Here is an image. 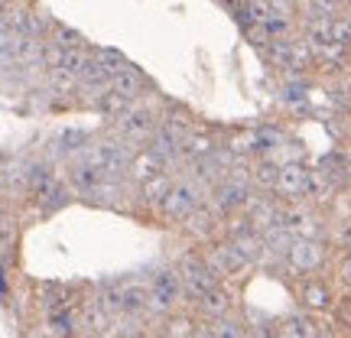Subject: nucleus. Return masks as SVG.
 <instances>
[{"mask_svg":"<svg viewBox=\"0 0 351 338\" xmlns=\"http://www.w3.org/2000/svg\"><path fill=\"white\" fill-rule=\"evenodd\" d=\"M182 274L176 263H166V267H156L150 274V283H147V313L153 315H169L176 313V306L182 300Z\"/></svg>","mask_w":351,"mask_h":338,"instance_id":"1","label":"nucleus"},{"mask_svg":"<svg viewBox=\"0 0 351 338\" xmlns=\"http://www.w3.org/2000/svg\"><path fill=\"white\" fill-rule=\"evenodd\" d=\"M208 195H212V205L221 212V218L244 212V205H247L251 195H254L251 169H244V166L234 163L231 169H228L225 179H218V182H215Z\"/></svg>","mask_w":351,"mask_h":338,"instance_id":"2","label":"nucleus"},{"mask_svg":"<svg viewBox=\"0 0 351 338\" xmlns=\"http://www.w3.org/2000/svg\"><path fill=\"white\" fill-rule=\"evenodd\" d=\"M212 189L205 186V182H199L195 176H179L173 182V189H169V195H166V202L160 205V215H163V221H169V225H182L186 221V215L195 208V205H202L205 202V195H208Z\"/></svg>","mask_w":351,"mask_h":338,"instance_id":"3","label":"nucleus"},{"mask_svg":"<svg viewBox=\"0 0 351 338\" xmlns=\"http://www.w3.org/2000/svg\"><path fill=\"white\" fill-rule=\"evenodd\" d=\"M114 134L121 140H127L130 147H143V143H150V137L156 134V127H160V111H153L150 104H143V101H134L130 108H127L117 121H114Z\"/></svg>","mask_w":351,"mask_h":338,"instance_id":"4","label":"nucleus"},{"mask_svg":"<svg viewBox=\"0 0 351 338\" xmlns=\"http://www.w3.org/2000/svg\"><path fill=\"white\" fill-rule=\"evenodd\" d=\"M88 153L98 160V166L111 176V179H127V166H130V156H134V147H130L127 140L111 134V137L95 140V143L88 147Z\"/></svg>","mask_w":351,"mask_h":338,"instance_id":"5","label":"nucleus"},{"mask_svg":"<svg viewBox=\"0 0 351 338\" xmlns=\"http://www.w3.org/2000/svg\"><path fill=\"white\" fill-rule=\"evenodd\" d=\"M176 267H179V274H182V287H186V293L192 296V300H199L202 293H208L212 287H218V274L208 267L205 254L186 251L182 257H179Z\"/></svg>","mask_w":351,"mask_h":338,"instance_id":"6","label":"nucleus"},{"mask_svg":"<svg viewBox=\"0 0 351 338\" xmlns=\"http://www.w3.org/2000/svg\"><path fill=\"white\" fill-rule=\"evenodd\" d=\"M274 195L280 202H302L309 195V166L302 160H287L280 163V173H276L274 182Z\"/></svg>","mask_w":351,"mask_h":338,"instance_id":"7","label":"nucleus"},{"mask_svg":"<svg viewBox=\"0 0 351 338\" xmlns=\"http://www.w3.org/2000/svg\"><path fill=\"white\" fill-rule=\"evenodd\" d=\"M276 225L287 228L293 238H319V231H322L315 208L306 205V202H283V205H280Z\"/></svg>","mask_w":351,"mask_h":338,"instance_id":"8","label":"nucleus"},{"mask_svg":"<svg viewBox=\"0 0 351 338\" xmlns=\"http://www.w3.org/2000/svg\"><path fill=\"white\" fill-rule=\"evenodd\" d=\"M221 225H225V218H221V212L215 208L212 202H202V205H195V208L186 215V221H182V228H186L189 238L202 241V244H212L215 234L221 231Z\"/></svg>","mask_w":351,"mask_h":338,"instance_id":"9","label":"nucleus"},{"mask_svg":"<svg viewBox=\"0 0 351 338\" xmlns=\"http://www.w3.org/2000/svg\"><path fill=\"white\" fill-rule=\"evenodd\" d=\"M108 179H111V176L101 169L98 160H95L88 150H85V156H78L75 163L69 166V182H72V189L82 192V195H98Z\"/></svg>","mask_w":351,"mask_h":338,"instance_id":"10","label":"nucleus"},{"mask_svg":"<svg viewBox=\"0 0 351 338\" xmlns=\"http://www.w3.org/2000/svg\"><path fill=\"white\" fill-rule=\"evenodd\" d=\"M289 270L296 274H315L322 263H326V244L322 238H293L287 251Z\"/></svg>","mask_w":351,"mask_h":338,"instance_id":"11","label":"nucleus"},{"mask_svg":"<svg viewBox=\"0 0 351 338\" xmlns=\"http://www.w3.org/2000/svg\"><path fill=\"white\" fill-rule=\"evenodd\" d=\"M205 261H208V267L218 274V280H221V276H238L241 270H247V261L241 257L238 248H234L228 238L218 241V244H212L208 254H205Z\"/></svg>","mask_w":351,"mask_h":338,"instance_id":"12","label":"nucleus"},{"mask_svg":"<svg viewBox=\"0 0 351 338\" xmlns=\"http://www.w3.org/2000/svg\"><path fill=\"white\" fill-rule=\"evenodd\" d=\"M163 169H169V163H166L160 153L153 150V147H140V150H134V156H130L127 179H130V182H143V179L163 173Z\"/></svg>","mask_w":351,"mask_h":338,"instance_id":"13","label":"nucleus"},{"mask_svg":"<svg viewBox=\"0 0 351 338\" xmlns=\"http://www.w3.org/2000/svg\"><path fill=\"white\" fill-rule=\"evenodd\" d=\"M300 302L306 313H332L335 309V293L326 280H306L300 287Z\"/></svg>","mask_w":351,"mask_h":338,"instance_id":"14","label":"nucleus"},{"mask_svg":"<svg viewBox=\"0 0 351 338\" xmlns=\"http://www.w3.org/2000/svg\"><path fill=\"white\" fill-rule=\"evenodd\" d=\"M221 143L208 134V130H202V127H192L186 137H182V160L186 163H199V160H208L215 150H218Z\"/></svg>","mask_w":351,"mask_h":338,"instance_id":"15","label":"nucleus"},{"mask_svg":"<svg viewBox=\"0 0 351 338\" xmlns=\"http://www.w3.org/2000/svg\"><path fill=\"white\" fill-rule=\"evenodd\" d=\"M173 173H156L150 176V179H143V182H137V195H140V205H147V208H156L160 212V205L166 202V195H169V189H173Z\"/></svg>","mask_w":351,"mask_h":338,"instance_id":"16","label":"nucleus"},{"mask_svg":"<svg viewBox=\"0 0 351 338\" xmlns=\"http://www.w3.org/2000/svg\"><path fill=\"white\" fill-rule=\"evenodd\" d=\"M195 306H199V313L212 322V319H218V315H228L231 309H234V296H231V289L228 287H212L208 293H202L199 300H195Z\"/></svg>","mask_w":351,"mask_h":338,"instance_id":"17","label":"nucleus"},{"mask_svg":"<svg viewBox=\"0 0 351 338\" xmlns=\"http://www.w3.org/2000/svg\"><path fill=\"white\" fill-rule=\"evenodd\" d=\"M319 335H322V326L306 313L287 315V319L276 326V338H319Z\"/></svg>","mask_w":351,"mask_h":338,"instance_id":"18","label":"nucleus"},{"mask_svg":"<svg viewBox=\"0 0 351 338\" xmlns=\"http://www.w3.org/2000/svg\"><path fill=\"white\" fill-rule=\"evenodd\" d=\"M287 147V134L280 127H257L254 130V156H270V153Z\"/></svg>","mask_w":351,"mask_h":338,"instance_id":"19","label":"nucleus"},{"mask_svg":"<svg viewBox=\"0 0 351 338\" xmlns=\"http://www.w3.org/2000/svg\"><path fill=\"white\" fill-rule=\"evenodd\" d=\"M130 104H134V101L127 98V95H121V91H114V88H108L104 95H98V98H95V108H98V114H101V117H108L111 124L127 111V108H130Z\"/></svg>","mask_w":351,"mask_h":338,"instance_id":"20","label":"nucleus"},{"mask_svg":"<svg viewBox=\"0 0 351 338\" xmlns=\"http://www.w3.org/2000/svg\"><path fill=\"white\" fill-rule=\"evenodd\" d=\"M111 309H104V302L95 300L91 306H85V313H82V326L91 332V335H104V332H111Z\"/></svg>","mask_w":351,"mask_h":338,"instance_id":"21","label":"nucleus"},{"mask_svg":"<svg viewBox=\"0 0 351 338\" xmlns=\"http://www.w3.org/2000/svg\"><path fill=\"white\" fill-rule=\"evenodd\" d=\"M276 173H280V163H276V160H270V156H257V160H254V166H251V182H254V189L274 192Z\"/></svg>","mask_w":351,"mask_h":338,"instance_id":"22","label":"nucleus"},{"mask_svg":"<svg viewBox=\"0 0 351 338\" xmlns=\"http://www.w3.org/2000/svg\"><path fill=\"white\" fill-rule=\"evenodd\" d=\"M91 59H95V65H98L104 75H111V78L121 75L127 65H130L117 49H104V46H101V49H91Z\"/></svg>","mask_w":351,"mask_h":338,"instance_id":"23","label":"nucleus"},{"mask_svg":"<svg viewBox=\"0 0 351 338\" xmlns=\"http://www.w3.org/2000/svg\"><path fill=\"white\" fill-rule=\"evenodd\" d=\"M212 338H247V326L241 322V319H234V315H218V319H212Z\"/></svg>","mask_w":351,"mask_h":338,"instance_id":"24","label":"nucleus"},{"mask_svg":"<svg viewBox=\"0 0 351 338\" xmlns=\"http://www.w3.org/2000/svg\"><path fill=\"white\" fill-rule=\"evenodd\" d=\"M195 335V322L192 315H166V326H163V338H192Z\"/></svg>","mask_w":351,"mask_h":338,"instance_id":"25","label":"nucleus"},{"mask_svg":"<svg viewBox=\"0 0 351 338\" xmlns=\"http://www.w3.org/2000/svg\"><path fill=\"white\" fill-rule=\"evenodd\" d=\"M263 29H267L270 39H287L296 33V20H287V16H280V13H270L267 23H263Z\"/></svg>","mask_w":351,"mask_h":338,"instance_id":"26","label":"nucleus"},{"mask_svg":"<svg viewBox=\"0 0 351 338\" xmlns=\"http://www.w3.org/2000/svg\"><path fill=\"white\" fill-rule=\"evenodd\" d=\"M52 43H59V46H65V49H78V46H85V39H82V33H75V29H69V26L56 23L49 33Z\"/></svg>","mask_w":351,"mask_h":338,"instance_id":"27","label":"nucleus"},{"mask_svg":"<svg viewBox=\"0 0 351 338\" xmlns=\"http://www.w3.org/2000/svg\"><path fill=\"white\" fill-rule=\"evenodd\" d=\"M332 43H339V46H348L351 49V20H348V13L332 16Z\"/></svg>","mask_w":351,"mask_h":338,"instance_id":"28","label":"nucleus"},{"mask_svg":"<svg viewBox=\"0 0 351 338\" xmlns=\"http://www.w3.org/2000/svg\"><path fill=\"white\" fill-rule=\"evenodd\" d=\"M267 3H270V10L287 16V20H300L302 13V0H267Z\"/></svg>","mask_w":351,"mask_h":338,"instance_id":"29","label":"nucleus"},{"mask_svg":"<svg viewBox=\"0 0 351 338\" xmlns=\"http://www.w3.org/2000/svg\"><path fill=\"white\" fill-rule=\"evenodd\" d=\"M13 241H16V225L0 218V248H13Z\"/></svg>","mask_w":351,"mask_h":338,"instance_id":"30","label":"nucleus"},{"mask_svg":"<svg viewBox=\"0 0 351 338\" xmlns=\"http://www.w3.org/2000/svg\"><path fill=\"white\" fill-rule=\"evenodd\" d=\"M335 309H339V322L345 328H351V296H345L341 302H335Z\"/></svg>","mask_w":351,"mask_h":338,"instance_id":"31","label":"nucleus"},{"mask_svg":"<svg viewBox=\"0 0 351 338\" xmlns=\"http://www.w3.org/2000/svg\"><path fill=\"white\" fill-rule=\"evenodd\" d=\"M339 276H341V283H348V287H351V254H345V257H341Z\"/></svg>","mask_w":351,"mask_h":338,"instance_id":"32","label":"nucleus"},{"mask_svg":"<svg viewBox=\"0 0 351 338\" xmlns=\"http://www.w3.org/2000/svg\"><path fill=\"white\" fill-rule=\"evenodd\" d=\"M339 241H341V248H345V254H351V218L345 221V225H341Z\"/></svg>","mask_w":351,"mask_h":338,"instance_id":"33","label":"nucleus"},{"mask_svg":"<svg viewBox=\"0 0 351 338\" xmlns=\"http://www.w3.org/2000/svg\"><path fill=\"white\" fill-rule=\"evenodd\" d=\"M335 3H339L341 10H351V0H335Z\"/></svg>","mask_w":351,"mask_h":338,"instance_id":"34","label":"nucleus"},{"mask_svg":"<svg viewBox=\"0 0 351 338\" xmlns=\"http://www.w3.org/2000/svg\"><path fill=\"white\" fill-rule=\"evenodd\" d=\"M3 205H7V199H3V192H0V212H3Z\"/></svg>","mask_w":351,"mask_h":338,"instance_id":"35","label":"nucleus"},{"mask_svg":"<svg viewBox=\"0 0 351 338\" xmlns=\"http://www.w3.org/2000/svg\"><path fill=\"white\" fill-rule=\"evenodd\" d=\"M3 7H7V0H0V16H3Z\"/></svg>","mask_w":351,"mask_h":338,"instance_id":"36","label":"nucleus"},{"mask_svg":"<svg viewBox=\"0 0 351 338\" xmlns=\"http://www.w3.org/2000/svg\"><path fill=\"white\" fill-rule=\"evenodd\" d=\"M319 338H332V335H328V332H322V335H319Z\"/></svg>","mask_w":351,"mask_h":338,"instance_id":"37","label":"nucleus"},{"mask_svg":"<svg viewBox=\"0 0 351 338\" xmlns=\"http://www.w3.org/2000/svg\"><path fill=\"white\" fill-rule=\"evenodd\" d=\"M348 166H351V150H348Z\"/></svg>","mask_w":351,"mask_h":338,"instance_id":"38","label":"nucleus"},{"mask_svg":"<svg viewBox=\"0 0 351 338\" xmlns=\"http://www.w3.org/2000/svg\"><path fill=\"white\" fill-rule=\"evenodd\" d=\"M348 20H351V10H348Z\"/></svg>","mask_w":351,"mask_h":338,"instance_id":"39","label":"nucleus"}]
</instances>
